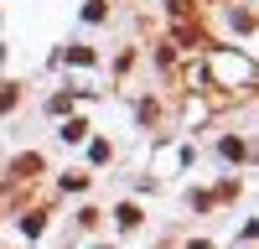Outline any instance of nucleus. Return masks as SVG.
I'll return each mask as SVG.
<instances>
[{
    "label": "nucleus",
    "mask_w": 259,
    "mask_h": 249,
    "mask_svg": "<svg viewBox=\"0 0 259 249\" xmlns=\"http://www.w3.org/2000/svg\"><path fill=\"white\" fill-rule=\"evenodd\" d=\"M83 130H89L83 119H68V130H62V140H83Z\"/></svg>",
    "instance_id": "1"
}]
</instances>
